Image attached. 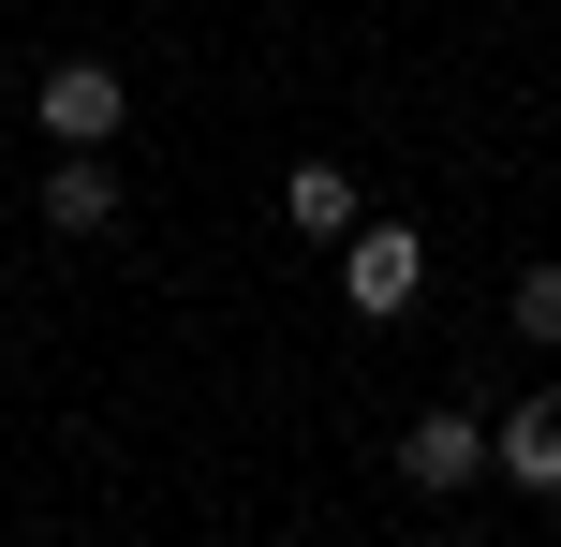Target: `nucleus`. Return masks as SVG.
I'll return each mask as SVG.
<instances>
[{"instance_id":"obj_1","label":"nucleus","mask_w":561,"mask_h":547,"mask_svg":"<svg viewBox=\"0 0 561 547\" xmlns=\"http://www.w3.org/2000/svg\"><path fill=\"white\" fill-rule=\"evenodd\" d=\"M340 296H355V326H399L428 296V252H414V223H355L340 237Z\"/></svg>"},{"instance_id":"obj_2","label":"nucleus","mask_w":561,"mask_h":547,"mask_svg":"<svg viewBox=\"0 0 561 547\" xmlns=\"http://www.w3.org/2000/svg\"><path fill=\"white\" fill-rule=\"evenodd\" d=\"M473 474H488V430H473V414H414V430H399V489H428V503H458V489H473Z\"/></svg>"},{"instance_id":"obj_3","label":"nucleus","mask_w":561,"mask_h":547,"mask_svg":"<svg viewBox=\"0 0 561 547\" xmlns=\"http://www.w3.org/2000/svg\"><path fill=\"white\" fill-rule=\"evenodd\" d=\"M118 118H134L118 59H59V75H45V134L59 148H118Z\"/></svg>"},{"instance_id":"obj_4","label":"nucleus","mask_w":561,"mask_h":547,"mask_svg":"<svg viewBox=\"0 0 561 547\" xmlns=\"http://www.w3.org/2000/svg\"><path fill=\"white\" fill-rule=\"evenodd\" d=\"M488 474H517V489L561 503V385H547V400H517L503 430H488Z\"/></svg>"},{"instance_id":"obj_5","label":"nucleus","mask_w":561,"mask_h":547,"mask_svg":"<svg viewBox=\"0 0 561 547\" xmlns=\"http://www.w3.org/2000/svg\"><path fill=\"white\" fill-rule=\"evenodd\" d=\"M45 223L59 237H104L118 223V163H104V148H59V163H45Z\"/></svg>"},{"instance_id":"obj_6","label":"nucleus","mask_w":561,"mask_h":547,"mask_svg":"<svg viewBox=\"0 0 561 547\" xmlns=\"http://www.w3.org/2000/svg\"><path fill=\"white\" fill-rule=\"evenodd\" d=\"M280 223L296 237H355V178L340 163H280Z\"/></svg>"},{"instance_id":"obj_7","label":"nucleus","mask_w":561,"mask_h":547,"mask_svg":"<svg viewBox=\"0 0 561 547\" xmlns=\"http://www.w3.org/2000/svg\"><path fill=\"white\" fill-rule=\"evenodd\" d=\"M517 341L561 355V266H517Z\"/></svg>"}]
</instances>
